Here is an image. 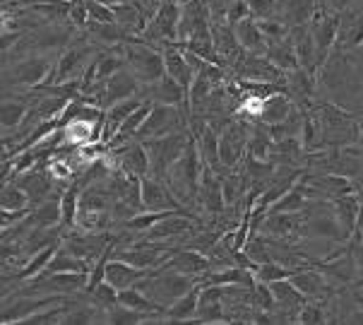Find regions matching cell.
Masks as SVG:
<instances>
[{"mask_svg":"<svg viewBox=\"0 0 363 325\" xmlns=\"http://www.w3.org/2000/svg\"><path fill=\"white\" fill-rule=\"evenodd\" d=\"M121 53H123V60H125V67L140 79V84H152L166 75L162 48L147 44L143 36H130V39L123 44Z\"/></svg>","mask_w":363,"mask_h":325,"instance_id":"obj_2","label":"cell"},{"mask_svg":"<svg viewBox=\"0 0 363 325\" xmlns=\"http://www.w3.org/2000/svg\"><path fill=\"white\" fill-rule=\"evenodd\" d=\"M0 207H5L10 212H29L32 210V200H29V195L24 193L20 183L10 179L0 186Z\"/></svg>","mask_w":363,"mask_h":325,"instance_id":"obj_29","label":"cell"},{"mask_svg":"<svg viewBox=\"0 0 363 325\" xmlns=\"http://www.w3.org/2000/svg\"><path fill=\"white\" fill-rule=\"evenodd\" d=\"M363 46V10L361 8H347L340 12V29H337V41L332 51H356Z\"/></svg>","mask_w":363,"mask_h":325,"instance_id":"obj_13","label":"cell"},{"mask_svg":"<svg viewBox=\"0 0 363 325\" xmlns=\"http://www.w3.org/2000/svg\"><path fill=\"white\" fill-rule=\"evenodd\" d=\"M354 3H356V0H323V5H325V8L337 10V12H344L347 8H352Z\"/></svg>","mask_w":363,"mask_h":325,"instance_id":"obj_43","label":"cell"},{"mask_svg":"<svg viewBox=\"0 0 363 325\" xmlns=\"http://www.w3.org/2000/svg\"><path fill=\"white\" fill-rule=\"evenodd\" d=\"M29 212H10V210H5V207H0V234L3 231H8L12 229L15 224H20L24 217H27Z\"/></svg>","mask_w":363,"mask_h":325,"instance_id":"obj_42","label":"cell"},{"mask_svg":"<svg viewBox=\"0 0 363 325\" xmlns=\"http://www.w3.org/2000/svg\"><path fill=\"white\" fill-rule=\"evenodd\" d=\"M89 294V299H91V304L96 306V309H101V311H108V309H113L116 304H118V290H116L111 282H99L96 287H91V290H87Z\"/></svg>","mask_w":363,"mask_h":325,"instance_id":"obj_35","label":"cell"},{"mask_svg":"<svg viewBox=\"0 0 363 325\" xmlns=\"http://www.w3.org/2000/svg\"><path fill=\"white\" fill-rule=\"evenodd\" d=\"M200 290L202 285L195 282V287L190 290L188 294H183L181 299H176L171 306H166V323L174 321V323H181V321H195V314H198V302H200Z\"/></svg>","mask_w":363,"mask_h":325,"instance_id":"obj_26","label":"cell"},{"mask_svg":"<svg viewBox=\"0 0 363 325\" xmlns=\"http://www.w3.org/2000/svg\"><path fill=\"white\" fill-rule=\"evenodd\" d=\"M24 32L20 29H3L0 32V56H5V53H10L15 46H20Z\"/></svg>","mask_w":363,"mask_h":325,"instance_id":"obj_41","label":"cell"},{"mask_svg":"<svg viewBox=\"0 0 363 325\" xmlns=\"http://www.w3.org/2000/svg\"><path fill=\"white\" fill-rule=\"evenodd\" d=\"M361 10H363V0H361Z\"/></svg>","mask_w":363,"mask_h":325,"instance_id":"obj_47","label":"cell"},{"mask_svg":"<svg viewBox=\"0 0 363 325\" xmlns=\"http://www.w3.org/2000/svg\"><path fill=\"white\" fill-rule=\"evenodd\" d=\"M296 285V290L303 294L308 302H318V299H323V297H328L330 294V280H328V275L323 272L320 268L315 265H308V268H301L296 270V272L289 277Z\"/></svg>","mask_w":363,"mask_h":325,"instance_id":"obj_17","label":"cell"},{"mask_svg":"<svg viewBox=\"0 0 363 325\" xmlns=\"http://www.w3.org/2000/svg\"><path fill=\"white\" fill-rule=\"evenodd\" d=\"M356 191H359V193H361V195H363V179H361V181H359V186H356Z\"/></svg>","mask_w":363,"mask_h":325,"instance_id":"obj_46","label":"cell"},{"mask_svg":"<svg viewBox=\"0 0 363 325\" xmlns=\"http://www.w3.org/2000/svg\"><path fill=\"white\" fill-rule=\"evenodd\" d=\"M245 147H248V123L229 121L219 133V157L226 171L236 169L243 162Z\"/></svg>","mask_w":363,"mask_h":325,"instance_id":"obj_9","label":"cell"},{"mask_svg":"<svg viewBox=\"0 0 363 325\" xmlns=\"http://www.w3.org/2000/svg\"><path fill=\"white\" fill-rule=\"evenodd\" d=\"M60 243H63V238H60V241L48 243L46 248H41V250H36L34 255H29V260L24 263V268L20 270V277L22 280H32V277H36V275L44 272L46 265L51 263V258L55 255V250L60 248Z\"/></svg>","mask_w":363,"mask_h":325,"instance_id":"obj_33","label":"cell"},{"mask_svg":"<svg viewBox=\"0 0 363 325\" xmlns=\"http://www.w3.org/2000/svg\"><path fill=\"white\" fill-rule=\"evenodd\" d=\"M111 8H113L116 22H118L128 34H140V36H143V32L147 29V22H150V17L140 10L138 3L125 0V3H116V5H111Z\"/></svg>","mask_w":363,"mask_h":325,"instance_id":"obj_23","label":"cell"},{"mask_svg":"<svg viewBox=\"0 0 363 325\" xmlns=\"http://www.w3.org/2000/svg\"><path fill=\"white\" fill-rule=\"evenodd\" d=\"M236 77L253 79V82H272V84H286V72H281L264 53H248L245 51L233 65Z\"/></svg>","mask_w":363,"mask_h":325,"instance_id":"obj_10","label":"cell"},{"mask_svg":"<svg viewBox=\"0 0 363 325\" xmlns=\"http://www.w3.org/2000/svg\"><path fill=\"white\" fill-rule=\"evenodd\" d=\"M356 231L363 236V202L359 205V214H356Z\"/></svg>","mask_w":363,"mask_h":325,"instance_id":"obj_44","label":"cell"},{"mask_svg":"<svg viewBox=\"0 0 363 325\" xmlns=\"http://www.w3.org/2000/svg\"><path fill=\"white\" fill-rule=\"evenodd\" d=\"M84 8H87L89 20L94 22H116L113 8L108 3H101V0H84Z\"/></svg>","mask_w":363,"mask_h":325,"instance_id":"obj_40","label":"cell"},{"mask_svg":"<svg viewBox=\"0 0 363 325\" xmlns=\"http://www.w3.org/2000/svg\"><path fill=\"white\" fill-rule=\"evenodd\" d=\"M55 58H58L55 53H39V51L20 58L8 72L10 84L22 87V89L44 87V84L48 82V77H51V72H53Z\"/></svg>","mask_w":363,"mask_h":325,"instance_id":"obj_6","label":"cell"},{"mask_svg":"<svg viewBox=\"0 0 363 325\" xmlns=\"http://www.w3.org/2000/svg\"><path fill=\"white\" fill-rule=\"evenodd\" d=\"M96 58L94 53V44L82 36V39H75L70 46L63 48L55 58V65H53V72L48 77L46 84H67V82H77L82 79L84 70L91 65V60ZM44 84V87H46Z\"/></svg>","mask_w":363,"mask_h":325,"instance_id":"obj_4","label":"cell"},{"mask_svg":"<svg viewBox=\"0 0 363 325\" xmlns=\"http://www.w3.org/2000/svg\"><path fill=\"white\" fill-rule=\"evenodd\" d=\"M164 53V65H166V75H171L176 79V82H181L183 87H190V82H193L195 77V70L193 65L188 63L186 53H183V48L178 44H166L162 48Z\"/></svg>","mask_w":363,"mask_h":325,"instance_id":"obj_21","label":"cell"},{"mask_svg":"<svg viewBox=\"0 0 363 325\" xmlns=\"http://www.w3.org/2000/svg\"><path fill=\"white\" fill-rule=\"evenodd\" d=\"M233 32H236L238 44L243 46V51L248 53H264V36L260 32V24H257L255 17H245V20L233 24Z\"/></svg>","mask_w":363,"mask_h":325,"instance_id":"obj_27","label":"cell"},{"mask_svg":"<svg viewBox=\"0 0 363 325\" xmlns=\"http://www.w3.org/2000/svg\"><path fill=\"white\" fill-rule=\"evenodd\" d=\"M140 89H143L140 79L135 77L128 67H121L113 77H108L106 82H104L101 87L89 97V101L96 104L101 111H106V109L116 106V104L130 99V97H138Z\"/></svg>","mask_w":363,"mask_h":325,"instance_id":"obj_8","label":"cell"},{"mask_svg":"<svg viewBox=\"0 0 363 325\" xmlns=\"http://www.w3.org/2000/svg\"><path fill=\"white\" fill-rule=\"evenodd\" d=\"M188 111L178 106H169V104H155L150 116L145 119V123L140 126L135 140H150V138H162V135L176 133V131H186L190 128Z\"/></svg>","mask_w":363,"mask_h":325,"instance_id":"obj_7","label":"cell"},{"mask_svg":"<svg viewBox=\"0 0 363 325\" xmlns=\"http://www.w3.org/2000/svg\"><path fill=\"white\" fill-rule=\"evenodd\" d=\"M359 205H361V200L356 198V193H349V195H342V198L332 200V210H335V217H337V222H340L347 238H352V234L356 231V214H359Z\"/></svg>","mask_w":363,"mask_h":325,"instance_id":"obj_28","label":"cell"},{"mask_svg":"<svg viewBox=\"0 0 363 325\" xmlns=\"http://www.w3.org/2000/svg\"><path fill=\"white\" fill-rule=\"evenodd\" d=\"M155 272V270H143V268H135L130 263L125 260H118L111 255L108 263H106V282L116 287V290H128V287H138L140 282L145 277H150V275Z\"/></svg>","mask_w":363,"mask_h":325,"instance_id":"obj_18","label":"cell"},{"mask_svg":"<svg viewBox=\"0 0 363 325\" xmlns=\"http://www.w3.org/2000/svg\"><path fill=\"white\" fill-rule=\"evenodd\" d=\"M29 111H32V106L24 99H17V97L0 99V131L3 133L17 131V128L27 121Z\"/></svg>","mask_w":363,"mask_h":325,"instance_id":"obj_24","label":"cell"},{"mask_svg":"<svg viewBox=\"0 0 363 325\" xmlns=\"http://www.w3.org/2000/svg\"><path fill=\"white\" fill-rule=\"evenodd\" d=\"M79 191H82V186L75 181L72 186H67L60 193V229H63V234L75 229V219L79 210Z\"/></svg>","mask_w":363,"mask_h":325,"instance_id":"obj_30","label":"cell"},{"mask_svg":"<svg viewBox=\"0 0 363 325\" xmlns=\"http://www.w3.org/2000/svg\"><path fill=\"white\" fill-rule=\"evenodd\" d=\"M84 29H87L84 36H87L94 46H101V48H121L128 39H130V34H128L118 22H94V20H89Z\"/></svg>","mask_w":363,"mask_h":325,"instance_id":"obj_19","label":"cell"},{"mask_svg":"<svg viewBox=\"0 0 363 325\" xmlns=\"http://www.w3.org/2000/svg\"><path fill=\"white\" fill-rule=\"evenodd\" d=\"M113 162L116 169L125 171L130 176H147L152 169L150 164V155H147V147L143 140H128L118 147H113Z\"/></svg>","mask_w":363,"mask_h":325,"instance_id":"obj_12","label":"cell"},{"mask_svg":"<svg viewBox=\"0 0 363 325\" xmlns=\"http://www.w3.org/2000/svg\"><path fill=\"white\" fill-rule=\"evenodd\" d=\"M190 131H176V133H169V135H162V138H150V140H143L145 147H147V155H150V174L157 176V179L164 181L166 171L171 169V164L176 162L178 157L183 155L186 150L188 140H190Z\"/></svg>","mask_w":363,"mask_h":325,"instance_id":"obj_5","label":"cell"},{"mask_svg":"<svg viewBox=\"0 0 363 325\" xmlns=\"http://www.w3.org/2000/svg\"><path fill=\"white\" fill-rule=\"evenodd\" d=\"M166 265H171L183 275H190V277H195V280H200L207 270H212V263H209L205 253H200V250H195V248H181V246L171 253Z\"/></svg>","mask_w":363,"mask_h":325,"instance_id":"obj_20","label":"cell"},{"mask_svg":"<svg viewBox=\"0 0 363 325\" xmlns=\"http://www.w3.org/2000/svg\"><path fill=\"white\" fill-rule=\"evenodd\" d=\"M264 56L272 60V63L279 67L281 72H286V75L301 67L298 56H296V51H294L291 41H279V44H269L267 48H264Z\"/></svg>","mask_w":363,"mask_h":325,"instance_id":"obj_31","label":"cell"},{"mask_svg":"<svg viewBox=\"0 0 363 325\" xmlns=\"http://www.w3.org/2000/svg\"><path fill=\"white\" fill-rule=\"evenodd\" d=\"M296 111V104L286 97V92H277V94L267 97L260 114V123L274 126V123H284V121Z\"/></svg>","mask_w":363,"mask_h":325,"instance_id":"obj_25","label":"cell"},{"mask_svg":"<svg viewBox=\"0 0 363 325\" xmlns=\"http://www.w3.org/2000/svg\"><path fill=\"white\" fill-rule=\"evenodd\" d=\"M145 321L143 314H138V311L128 309V306L123 304H116L113 309L106 311V323H113V325H140Z\"/></svg>","mask_w":363,"mask_h":325,"instance_id":"obj_38","label":"cell"},{"mask_svg":"<svg viewBox=\"0 0 363 325\" xmlns=\"http://www.w3.org/2000/svg\"><path fill=\"white\" fill-rule=\"evenodd\" d=\"M306 205H308V198H306L303 188H301L296 181V186H291L281 198H277L272 202L269 212H303Z\"/></svg>","mask_w":363,"mask_h":325,"instance_id":"obj_34","label":"cell"},{"mask_svg":"<svg viewBox=\"0 0 363 325\" xmlns=\"http://www.w3.org/2000/svg\"><path fill=\"white\" fill-rule=\"evenodd\" d=\"M195 282L198 280L190 277V275L178 272V270H174L171 265H162V268H157L150 277H145L140 282L138 290H143L147 297L155 299L157 304H162L166 309V306H171L176 299H181L183 294H188L193 290Z\"/></svg>","mask_w":363,"mask_h":325,"instance_id":"obj_3","label":"cell"},{"mask_svg":"<svg viewBox=\"0 0 363 325\" xmlns=\"http://www.w3.org/2000/svg\"><path fill=\"white\" fill-rule=\"evenodd\" d=\"M198 198L202 202V207L209 212V217H219V214H224L226 200H224V191H221V174H217L214 169H209L207 164L202 167Z\"/></svg>","mask_w":363,"mask_h":325,"instance_id":"obj_16","label":"cell"},{"mask_svg":"<svg viewBox=\"0 0 363 325\" xmlns=\"http://www.w3.org/2000/svg\"><path fill=\"white\" fill-rule=\"evenodd\" d=\"M294 272H296L294 268H286V265H281V263H277V260L260 263V265H255V270H253L255 280L264 282V285L277 282V280H286V277H291Z\"/></svg>","mask_w":363,"mask_h":325,"instance_id":"obj_36","label":"cell"},{"mask_svg":"<svg viewBox=\"0 0 363 325\" xmlns=\"http://www.w3.org/2000/svg\"><path fill=\"white\" fill-rule=\"evenodd\" d=\"M202 167H205V162H202L198 140H195V135H190L183 155L171 164V169L166 171V176H164L166 186L171 188V193H174L183 205L198 198Z\"/></svg>","mask_w":363,"mask_h":325,"instance_id":"obj_1","label":"cell"},{"mask_svg":"<svg viewBox=\"0 0 363 325\" xmlns=\"http://www.w3.org/2000/svg\"><path fill=\"white\" fill-rule=\"evenodd\" d=\"M140 198H143V207L152 212H164V210H186L183 202L171 193V188L166 186V181L157 179V176L147 174L140 179Z\"/></svg>","mask_w":363,"mask_h":325,"instance_id":"obj_11","label":"cell"},{"mask_svg":"<svg viewBox=\"0 0 363 325\" xmlns=\"http://www.w3.org/2000/svg\"><path fill=\"white\" fill-rule=\"evenodd\" d=\"M15 181L20 183V186L24 188V193L29 195V200H32V207L34 205H39V202H44L48 198H53V174L48 169H27V171H22V174H17L15 176Z\"/></svg>","mask_w":363,"mask_h":325,"instance_id":"obj_15","label":"cell"},{"mask_svg":"<svg viewBox=\"0 0 363 325\" xmlns=\"http://www.w3.org/2000/svg\"><path fill=\"white\" fill-rule=\"evenodd\" d=\"M260 24V32L264 36V44H279V41H289V29L284 22L274 20V17H269V20H257Z\"/></svg>","mask_w":363,"mask_h":325,"instance_id":"obj_37","label":"cell"},{"mask_svg":"<svg viewBox=\"0 0 363 325\" xmlns=\"http://www.w3.org/2000/svg\"><path fill=\"white\" fill-rule=\"evenodd\" d=\"M328 321V314H325V306L318 302H306L298 309V323L306 325H315V323H325Z\"/></svg>","mask_w":363,"mask_h":325,"instance_id":"obj_39","label":"cell"},{"mask_svg":"<svg viewBox=\"0 0 363 325\" xmlns=\"http://www.w3.org/2000/svg\"><path fill=\"white\" fill-rule=\"evenodd\" d=\"M3 29H8V12H5V8H0V32Z\"/></svg>","mask_w":363,"mask_h":325,"instance_id":"obj_45","label":"cell"},{"mask_svg":"<svg viewBox=\"0 0 363 325\" xmlns=\"http://www.w3.org/2000/svg\"><path fill=\"white\" fill-rule=\"evenodd\" d=\"M140 97L155 104H169V106H178L183 111H188V89L181 82H176L171 75H164L152 84H143Z\"/></svg>","mask_w":363,"mask_h":325,"instance_id":"obj_14","label":"cell"},{"mask_svg":"<svg viewBox=\"0 0 363 325\" xmlns=\"http://www.w3.org/2000/svg\"><path fill=\"white\" fill-rule=\"evenodd\" d=\"M143 101H147V99H143V97H130V99H125V101H121V104H116V106H111V109H106L104 111V131H101V143H111V138H113L116 133H118V128H121V123L123 121L130 116L135 109L140 106Z\"/></svg>","mask_w":363,"mask_h":325,"instance_id":"obj_22","label":"cell"},{"mask_svg":"<svg viewBox=\"0 0 363 325\" xmlns=\"http://www.w3.org/2000/svg\"><path fill=\"white\" fill-rule=\"evenodd\" d=\"M44 272H89V263L72 255L70 250H65L63 243H60V248L55 250V255L46 265Z\"/></svg>","mask_w":363,"mask_h":325,"instance_id":"obj_32","label":"cell"}]
</instances>
